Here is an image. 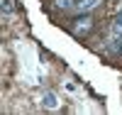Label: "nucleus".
<instances>
[{
    "label": "nucleus",
    "instance_id": "1",
    "mask_svg": "<svg viewBox=\"0 0 122 115\" xmlns=\"http://www.w3.org/2000/svg\"><path fill=\"white\" fill-rule=\"evenodd\" d=\"M73 34H78V37H83V34H88L90 29H93V17H90L88 12H81L76 20H73Z\"/></svg>",
    "mask_w": 122,
    "mask_h": 115
},
{
    "label": "nucleus",
    "instance_id": "2",
    "mask_svg": "<svg viewBox=\"0 0 122 115\" xmlns=\"http://www.w3.org/2000/svg\"><path fill=\"white\" fill-rule=\"evenodd\" d=\"M42 105L46 110H56L59 108V98L54 96V93H44V96H42Z\"/></svg>",
    "mask_w": 122,
    "mask_h": 115
},
{
    "label": "nucleus",
    "instance_id": "3",
    "mask_svg": "<svg viewBox=\"0 0 122 115\" xmlns=\"http://www.w3.org/2000/svg\"><path fill=\"white\" fill-rule=\"evenodd\" d=\"M107 51L110 54H122V34H112V39L107 44Z\"/></svg>",
    "mask_w": 122,
    "mask_h": 115
},
{
    "label": "nucleus",
    "instance_id": "4",
    "mask_svg": "<svg viewBox=\"0 0 122 115\" xmlns=\"http://www.w3.org/2000/svg\"><path fill=\"white\" fill-rule=\"evenodd\" d=\"M98 3H100V0H76V10H78V15L81 12H90Z\"/></svg>",
    "mask_w": 122,
    "mask_h": 115
},
{
    "label": "nucleus",
    "instance_id": "5",
    "mask_svg": "<svg viewBox=\"0 0 122 115\" xmlns=\"http://www.w3.org/2000/svg\"><path fill=\"white\" fill-rule=\"evenodd\" d=\"M110 32H112V34H122V12H117V15H115L112 25H110Z\"/></svg>",
    "mask_w": 122,
    "mask_h": 115
},
{
    "label": "nucleus",
    "instance_id": "6",
    "mask_svg": "<svg viewBox=\"0 0 122 115\" xmlns=\"http://www.w3.org/2000/svg\"><path fill=\"white\" fill-rule=\"evenodd\" d=\"M54 5L59 10H71V7H76V0H54Z\"/></svg>",
    "mask_w": 122,
    "mask_h": 115
},
{
    "label": "nucleus",
    "instance_id": "7",
    "mask_svg": "<svg viewBox=\"0 0 122 115\" xmlns=\"http://www.w3.org/2000/svg\"><path fill=\"white\" fill-rule=\"evenodd\" d=\"M12 12V0H3V15H10Z\"/></svg>",
    "mask_w": 122,
    "mask_h": 115
}]
</instances>
